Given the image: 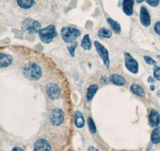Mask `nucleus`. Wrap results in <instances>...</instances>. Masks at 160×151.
<instances>
[{
    "mask_svg": "<svg viewBox=\"0 0 160 151\" xmlns=\"http://www.w3.org/2000/svg\"><path fill=\"white\" fill-rule=\"evenodd\" d=\"M23 75L31 80H38L42 76V69L36 63H28L23 67Z\"/></svg>",
    "mask_w": 160,
    "mask_h": 151,
    "instance_id": "obj_1",
    "label": "nucleus"
},
{
    "mask_svg": "<svg viewBox=\"0 0 160 151\" xmlns=\"http://www.w3.org/2000/svg\"><path fill=\"white\" fill-rule=\"evenodd\" d=\"M80 35L81 32L74 27H63L61 30L62 40L67 43H72Z\"/></svg>",
    "mask_w": 160,
    "mask_h": 151,
    "instance_id": "obj_2",
    "label": "nucleus"
},
{
    "mask_svg": "<svg viewBox=\"0 0 160 151\" xmlns=\"http://www.w3.org/2000/svg\"><path fill=\"white\" fill-rule=\"evenodd\" d=\"M38 34H39V38L41 41L43 43L48 44L52 42V40L57 35V33L55 25H50L44 29L41 30Z\"/></svg>",
    "mask_w": 160,
    "mask_h": 151,
    "instance_id": "obj_3",
    "label": "nucleus"
},
{
    "mask_svg": "<svg viewBox=\"0 0 160 151\" xmlns=\"http://www.w3.org/2000/svg\"><path fill=\"white\" fill-rule=\"evenodd\" d=\"M22 29L29 34H36L41 30V24L32 18H27L24 20L22 25Z\"/></svg>",
    "mask_w": 160,
    "mask_h": 151,
    "instance_id": "obj_4",
    "label": "nucleus"
},
{
    "mask_svg": "<svg viewBox=\"0 0 160 151\" xmlns=\"http://www.w3.org/2000/svg\"><path fill=\"white\" fill-rule=\"evenodd\" d=\"M95 46L96 49L97 53H98L99 57L103 61L104 65H105L106 68H110V57H109V53H108V49H106L105 47L100 43V42L95 41Z\"/></svg>",
    "mask_w": 160,
    "mask_h": 151,
    "instance_id": "obj_5",
    "label": "nucleus"
},
{
    "mask_svg": "<svg viewBox=\"0 0 160 151\" xmlns=\"http://www.w3.org/2000/svg\"><path fill=\"white\" fill-rule=\"evenodd\" d=\"M50 120L53 125L60 126L64 122V113L59 108H55L52 110L50 115Z\"/></svg>",
    "mask_w": 160,
    "mask_h": 151,
    "instance_id": "obj_6",
    "label": "nucleus"
},
{
    "mask_svg": "<svg viewBox=\"0 0 160 151\" xmlns=\"http://www.w3.org/2000/svg\"><path fill=\"white\" fill-rule=\"evenodd\" d=\"M125 66L129 72L133 74H136L138 72V63L136 60L131 57L128 53H125Z\"/></svg>",
    "mask_w": 160,
    "mask_h": 151,
    "instance_id": "obj_7",
    "label": "nucleus"
},
{
    "mask_svg": "<svg viewBox=\"0 0 160 151\" xmlns=\"http://www.w3.org/2000/svg\"><path fill=\"white\" fill-rule=\"evenodd\" d=\"M46 91L48 95V97L52 100L58 99L61 95V90L59 87L55 83H50L46 87Z\"/></svg>",
    "mask_w": 160,
    "mask_h": 151,
    "instance_id": "obj_8",
    "label": "nucleus"
},
{
    "mask_svg": "<svg viewBox=\"0 0 160 151\" xmlns=\"http://www.w3.org/2000/svg\"><path fill=\"white\" fill-rule=\"evenodd\" d=\"M34 151H51V145L45 139H38L34 144Z\"/></svg>",
    "mask_w": 160,
    "mask_h": 151,
    "instance_id": "obj_9",
    "label": "nucleus"
},
{
    "mask_svg": "<svg viewBox=\"0 0 160 151\" xmlns=\"http://www.w3.org/2000/svg\"><path fill=\"white\" fill-rule=\"evenodd\" d=\"M140 21L144 26H149L151 25V18L149 12L145 7H142L140 9Z\"/></svg>",
    "mask_w": 160,
    "mask_h": 151,
    "instance_id": "obj_10",
    "label": "nucleus"
},
{
    "mask_svg": "<svg viewBox=\"0 0 160 151\" xmlns=\"http://www.w3.org/2000/svg\"><path fill=\"white\" fill-rule=\"evenodd\" d=\"M160 122V115L155 110H151L149 115V123L151 126H157Z\"/></svg>",
    "mask_w": 160,
    "mask_h": 151,
    "instance_id": "obj_11",
    "label": "nucleus"
},
{
    "mask_svg": "<svg viewBox=\"0 0 160 151\" xmlns=\"http://www.w3.org/2000/svg\"><path fill=\"white\" fill-rule=\"evenodd\" d=\"M13 61V58L11 55L6 53H0V67L4 68V67L10 66Z\"/></svg>",
    "mask_w": 160,
    "mask_h": 151,
    "instance_id": "obj_12",
    "label": "nucleus"
},
{
    "mask_svg": "<svg viewBox=\"0 0 160 151\" xmlns=\"http://www.w3.org/2000/svg\"><path fill=\"white\" fill-rule=\"evenodd\" d=\"M133 6H134V0H123L122 10L123 12L128 16L133 14Z\"/></svg>",
    "mask_w": 160,
    "mask_h": 151,
    "instance_id": "obj_13",
    "label": "nucleus"
},
{
    "mask_svg": "<svg viewBox=\"0 0 160 151\" xmlns=\"http://www.w3.org/2000/svg\"><path fill=\"white\" fill-rule=\"evenodd\" d=\"M110 80H111V81L114 85H118V86H123L126 84V82H127L125 78L122 76L118 75V74H113V75H111Z\"/></svg>",
    "mask_w": 160,
    "mask_h": 151,
    "instance_id": "obj_14",
    "label": "nucleus"
},
{
    "mask_svg": "<svg viewBox=\"0 0 160 151\" xmlns=\"http://www.w3.org/2000/svg\"><path fill=\"white\" fill-rule=\"evenodd\" d=\"M75 124L78 128H82L85 124L83 115L80 112H75Z\"/></svg>",
    "mask_w": 160,
    "mask_h": 151,
    "instance_id": "obj_15",
    "label": "nucleus"
},
{
    "mask_svg": "<svg viewBox=\"0 0 160 151\" xmlns=\"http://www.w3.org/2000/svg\"><path fill=\"white\" fill-rule=\"evenodd\" d=\"M98 89V85H90L89 88L88 89V92H87V99L88 101H91L92 99L95 96V93L97 92Z\"/></svg>",
    "mask_w": 160,
    "mask_h": 151,
    "instance_id": "obj_16",
    "label": "nucleus"
},
{
    "mask_svg": "<svg viewBox=\"0 0 160 151\" xmlns=\"http://www.w3.org/2000/svg\"><path fill=\"white\" fill-rule=\"evenodd\" d=\"M131 91L135 94V95H138V96H140V97H143L145 95V92H144V90L142 89V88L141 86H139L138 85H136V84H133L131 86Z\"/></svg>",
    "mask_w": 160,
    "mask_h": 151,
    "instance_id": "obj_17",
    "label": "nucleus"
},
{
    "mask_svg": "<svg viewBox=\"0 0 160 151\" xmlns=\"http://www.w3.org/2000/svg\"><path fill=\"white\" fill-rule=\"evenodd\" d=\"M151 140L152 143L158 144L160 142V126H157L154 129L151 136Z\"/></svg>",
    "mask_w": 160,
    "mask_h": 151,
    "instance_id": "obj_18",
    "label": "nucleus"
},
{
    "mask_svg": "<svg viewBox=\"0 0 160 151\" xmlns=\"http://www.w3.org/2000/svg\"><path fill=\"white\" fill-rule=\"evenodd\" d=\"M81 46L84 50H90L91 49V41L88 34L84 35L82 42H81Z\"/></svg>",
    "mask_w": 160,
    "mask_h": 151,
    "instance_id": "obj_19",
    "label": "nucleus"
},
{
    "mask_svg": "<svg viewBox=\"0 0 160 151\" xmlns=\"http://www.w3.org/2000/svg\"><path fill=\"white\" fill-rule=\"evenodd\" d=\"M17 3L21 8L29 9L33 7L35 3V0H17Z\"/></svg>",
    "mask_w": 160,
    "mask_h": 151,
    "instance_id": "obj_20",
    "label": "nucleus"
},
{
    "mask_svg": "<svg viewBox=\"0 0 160 151\" xmlns=\"http://www.w3.org/2000/svg\"><path fill=\"white\" fill-rule=\"evenodd\" d=\"M108 23H109V25H111V29H112L113 30L115 31L116 34H120V32H121V26H120L118 22H115V21H114V20H112L110 18H108Z\"/></svg>",
    "mask_w": 160,
    "mask_h": 151,
    "instance_id": "obj_21",
    "label": "nucleus"
},
{
    "mask_svg": "<svg viewBox=\"0 0 160 151\" xmlns=\"http://www.w3.org/2000/svg\"><path fill=\"white\" fill-rule=\"evenodd\" d=\"M98 35L101 38H110L112 36V32L108 29L102 28V29H100L99 31H98Z\"/></svg>",
    "mask_w": 160,
    "mask_h": 151,
    "instance_id": "obj_22",
    "label": "nucleus"
},
{
    "mask_svg": "<svg viewBox=\"0 0 160 151\" xmlns=\"http://www.w3.org/2000/svg\"><path fill=\"white\" fill-rule=\"evenodd\" d=\"M88 126H89L90 131H91L92 134L96 133V126H95V122H94V120H93L92 118L91 117L88 118Z\"/></svg>",
    "mask_w": 160,
    "mask_h": 151,
    "instance_id": "obj_23",
    "label": "nucleus"
},
{
    "mask_svg": "<svg viewBox=\"0 0 160 151\" xmlns=\"http://www.w3.org/2000/svg\"><path fill=\"white\" fill-rule=\"evenodd\" d=\"M77 45H78V44L76 42H73L72 44H71V45H68V49L69 50L70 54H71V56L73 57H75V50L76 49Z\"/></svg>",
    "mask_w": 160,
    "mask_h": 151,
    "instance_id": "obj_24",
    "label": "nucleus"
},
{
    "mask_svg": "<svg viewBox=\"0 0 160 151\" xmlns=\"http://www.w3.org/2000/svg\"><path fill=\"white\" fill-rule=\"evenodd\" d=\"M154 76L157 80L160 81V67H155L154 68Z\"/></svg>",
    "mask_w": 160,
    "mask_h": 151,
    "instance_id": "obj_25",
    "label": "nucleus"
},
{
    "mask_svg": "<svg viewBox=\"0 0 160 151\" xmlns=\"http://www.w3.org/2000/svg\"><path fill=\"white\" fill-rule=\"evenodd\" d=\"M144 60H145V61L148 64V65H156V61H154V60H153L151 57H150L144 56Z\"/></svg>",
    "mask_w": 160,
    "mask_h": 151,
    "instance_id": "obj_26",
    "label": "nucleus"
},
{
    "mask_svg": "<svg viewBox=\"0 0 160 151\" xmlns=\"http://www.w3.org/2000/svg\"><path fill=\"white\" fill-rule=\"evenodd\" d=\"M151 7H157L159 4V0H146Z\"/></svg>",
    "mask_w": 160,
    "mask_h": 151,
    "instance_id": "obj_27",
    "label": "nucleus"
},
{
    "mask_svg": "<svg viewBox=\"0 0 160 151\" xmlns=\"http://www.w3.org/2000/svg\"><path fill=\"white\" fill-rule=\"evenodd\" d=\"M155 31L157 34L160 35V22H158L155 25Z\"/></svg>",
    "mask_w": 160,
    "mask_h": 151,
    "instance_id": "obj_28",
    "label": "nucleus"
},
{
    "mask_svg": "<svg viewBox=\"0 0 160 151\" xmlns=\"http://www.w3.org/2000/svg\"><path fill=\"white\" fill-rule=\"evenodd\" d=\"M148 82H149V83H154V82H155V79H154V77H152V76H149V77H148Z\"/></svg>",
    "mask_w": 160,
    "mask_h": 151,
    "instance_id": "obj_29",
    "label": "nucleus"
},
{
    "mask_svg": "<svg viewBox=\"0 0 160 151\" xmlns=\"http://www.w3.org/2000/svg\"><path fill=\"white\" fill-rule=\"evenodd\" d=\"M12 151H24L22 148L20 147H15L12 149Z\"/></svg>",
    "mask_w": 160,
    "mask_h": 151,
    "instance_id": "obj_30",
    "label": "nucleus"
},
{
    "mask_svg": "<svg viewBox=\"0 0 160 151\" xmlns=\"http://www.w3.org/2000/svg\"><path fill=\"white\" fill-rule=\"evenodd\" d=\"M89 151H98V149H95L94 147H90L89 148Z\"/></svg>",
    "mask_w": 160,
    "mask_h": 151,
    "instance_id": "obj_31",
    "label": "nucleus"
},
{
    "mask_svg": "<svg viewBox=\"0 0 160 151\" xmlns=\"http://www.w3.org/2000/svg\"><path fill=\"white\" fill-rule=\"evenodd\" d=\"M150 90L151 91L155 90V86H154V85H151V86H150Z\"/></svg>",
    "mask_w": 160,
    "mask_h": 151,
    "instance_id": "obj_32",
    "label": "nucleus"
},
{
    "mask_svg": "<svg viewBox=\"0 0 160 151\" xmlns=\"http://www.w3.org/2000/svg\"><path fill=\"white\" fill-rule=\"evenodd\" d=\"M135 1H136V2H138V3H140V2H142V1H143V0H135Z\"/></svg>",
    "mask_w": 160,
    "mask_h": 151,
    "instance_id": "obj_33",
    "label": "nucleus"
},
{
    "mask_svg": "<svg viewBox=\"0 0 160 151\" xmlns=\"http://www.w3.org/2000/svg\"><path fill=\"white\" fill-rule=\"evenodd\" d=\"M157 58H158V59L160 61V56H159V55H158V56H157Z\"/></svg>",
    "mask_w": 160,
    "mask_h": 151,
    "instance_id": "obj_34",
    "label": "nucleus"
},
{
    "mask_svg": "<svg viewBox=\"0 0 160 151\" xmlns=\"http://www.w3.org/2000/svg\"><path fill=\"white\" fill-rule=\"evenodd\" d=\"M158 95L160 97V91H158Z\"/></svg>",
    "mask_w": 160,
    "mask_h": 151,
    "instance_id": "obj_35",
    "label": "nucleus"
}]
</instances>
